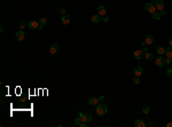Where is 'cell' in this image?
<instances>
[{"label": "cell", "instance_id": "obj_1", "mask_svg": "<svg viewBox=\"0 0 172 127\" xmlns=\"http://www.w3.org/2000/svg\"><path fill=\"white\" fill-rule=\"evenodd\" d=\"M95 112L97 113V116H105L106 113L108 112V106L106 104H103V103H99L97 105Z\"/></svg>", "mask_w": 172, "mask_h": 127}, {"label": "cell", "instance_id": "obj_2", "mask_svg": "<svg viewBox=\"0 0 172 127\" xmlns=\"http://www.w3.org/2000/svg\"><path fill=\"white\" fill-rule=\"evenodd\" d=\"M145 9H146V12H148V13H150V14H153V13L156 12V7H155V5L151 4V2H146V4H145Z\"/></svg>", "mask_w": 172, "mask_h": 127}, {"label": "cell", "instance_id": "obj_3", "mask_svg": "<svg viewBox=\"0 0 172 127\" xmlns=\"http://www.w3.org/2000/svg\"><path fill=\"white\" fill-rule=\"evenodd\" d=\"M59 51H60V45H59V44H56V42H55V44H53V45L51 46V48H49V53H51V55H52V56H54V55L59 52Z\"/></svg>", "mask_w": 172, "mask_h": 127}, {"label": "cell", "instance_id": "obj_4", "mask_svg": "<svg viewBox=\"0 0 172 127\" xmlns=\"http://www.w3.org/2000/svg\"><path fill=\"white\" fill-rule=\"evenodd\" d=\"M80 119H82V121H85V123H91L92 116L88 112H83V114L80 116Z\"/></svg>", "mask_w": 172, "mask_h": 127}, {"label": "cell", "instance_id": "obj_5", "mask_svg": "<svg viewBox=\"0 0 172 127\" xmlns=\"http://www.w3.org/2000/svg\"><path fill=\"white\" fill-rule=\"evenodd\" d=\"M15 38H16V40H17V41H22L23 39L25 38V32H24L23 30L16 31V33H15Z\"/></svg>", "mask_w": 172, "mask_h": 127}, {"label": "cell", "instance_id": "obj_6", "mask_svg": "<svg viewBox=\"0 0 172 127\" xmlns=\"http://www.w3.org/2000/svg\"><path fill=\"white\" fill-rule=\"evenodd\" d=\"M155 64L158 68H163V65H165V60L163 59V56H157L155 60Z\"/></svg>", "mask_w": 172, "mask_h": 127}, {"label": "cell", "instance_id": "obj_7", "mask_svg": "<svg viewBox=\"0 0 172 127\" xmlns=\"http://www.w3.org/2000/svg\"><path fill=\"white\" fill-rule=\"evenodd\" d=\"M143 56H145V53H143V51H140V49H137L133 53V57L135 60H141Z\"/></svg>", "mask_w": 172, "mask_h": 127}, {"label": "cell", "instance_id": "obj_8", "mask_svg": "<svg viewBox=\"0 0 172 127\" xmlns=\"http://www.w3.org/2000/svg\"><path fill=\"white\" fill-rule=\"evenodd\" d=\"M28 28L29 29H31V30H36L38 28H39V22H37V21H30V22L28 23Z\"/></svg>", "mask_w": 172, "mask_h": 127}, {"label": "cell", "instance_id": "obj_9", "mask_svg": "<svg viewBox=\"0 0 172 127\" xmlns=\"http://www.w3.org/2000/svg\"><path fill=\"white\" fill-rule=\"evenodd\" d=\"M97 14L101 16V17H103L105 15H107V9L103 5H101V6H99L97 7Z\"/></svg>", "mask_w": 172, "mask_h": 127}, {"label": "cell", "instance_id": "obj_10", "mask_svg": "<svg viewBox=\"0 0 172 127\" xmlns=\"http://www.w3.org/2000/svg\"><path fill=\"white\" fill-rule=\"evenodd\" d=\"M155 7H156V10L161 12L164 9V1L163 0H157L156 4H155Z\"/></svg>", "mask_w": 172, "mask_h": 127}, {"label": "cell", "instance_id": "obj_11", "mask_svg": "<svg viewBox=\"0 0 172 127\" xmlns=\"http://www.w3.org/2000/svg\"><path fill=\"white\" fill-rule=\"evenodd\" d=\"M70 21H71V17H70V15H68V14H66V15H62V18H61V22H62V24L68 25V24L70 23Z\"/></svg>", "mask_w": 172, "mask_h": 127}, {"label": "cell", "instance_id": "obj_12", "mask_svg": "<svg viewBox=\"0 0 172 127\" xmlns=\"http://www.w3.org/2000/svg\"><path fill=\"white\" fill-rule=\"evenodd\" d=\"M46 24H47V18H46V17H41V18L39 20V28H38V30L41 31L43 28L45 26Z\"/></svg>", "mask_w": 172, "mask_h": 127}, {"label": "cell", "instance_id": "obj_13", "mask_svg": "<svg viewBox=\"0 0 172 127\" xmlns=\"http://www.w3.org/2000/svg\"><path fill=\"white\" fill-rule=\"evenodd\" d=\"M154 36L153 34H148L147 37L145 38V42H146V45H151V44H154Z\"/></svg>", "mask_w": 172, "mask_h": 127}, {"label": "cell", "instance_id": "obj_14", "mask_svg": "<svg viewBox=\"0 0 172 127\" xmlns=\"http://www.w3.org/2000/svg\"><path fill=\"white\" fill-rule=\"evenodd\" d=\"M133 72H134V76H138V77H140V76L142 75V72H143V69H142V67H135L134 70H133Z\"/></svg>", "mask_w": 172, "mask_h": 127}, {"label": "cell", "instance_id": "obj_15", "mask_svg": "<svg viewBox=\"0 0 172 127\" xmlns=\"http://www.w3.org/2000/svg\"><path fill=\"white\" fill-rule=\"evenodd\" d=\"M146 125H147V124H146L142 119H135V121H134L135 127H146Z\"/></svg>", "mask_w": 172, "mask_h": 127}, {"label": "cell", "instance_id": "obj_16", "mask_svg": "<svg viewBox=\"0 0 172 127\" xmlns=\"http://www.w3.org/2000/svg\"><path fill=\"white\" fill-rule=\"evenodd\" d=\"M100 21H102V18H101V16L99 14H95V15H93L91 17V22L92 23H99Z\"/></svg>", "mask_w": 172, "mask_h": 127}, {"label": "cell", "instance_id": "obj_17", "mask_svg": "<svg viewBox=\"0 0 172 127\" xmlns=\"http://www.w3.org/2000/svg\"><path fill=\"white\" fill-rule=\"evenodd\" d=\"M87 102L90 105H97L99 104V98L97 97H90Z\"/></svg>", "mask_w": 172, "mask_h": 127}, {"label": "cell", "instance_id": "obj_18", "mask_svg": "<svg viewBox=\"0 0 172 127\" xmlns=\"http://www.w3.org/2000/svg\"><path fill=\"white\" fill-rule=\"evenodd\" d=\"M151 18L153 20H155V21H158V20H161V15H159V12H155V13H153L151 14Z\"/></svg>", "mask_w": 172, "mask_h": 127}, {"label": "cell", "instance_id": "obj_19", "mask_svg": "<svg viewBox=\"0 0 172 127\" xmlns=\"http://www.w3.org/2000/svg\"><path fill=\"white\" fill-rule=\"evenodd\" d=\"M165 55H166V57H172V47H168V48H165Z\"/></svg>", "mask_w": 172, "mask_h": 127}, {"label": "cell", "instance_id": "obj_20", "mask_svg": "<svg viewBox=\"0 0 172 127\" xmlns=\"http://www.w3.org/2000/svg\"><path fill=\"white\" fill-rule=\"evenodd\" d=\"M156 52L158 55H163V54H165V48H163L162 46H159V47L156 48Z\"/></svg>", "mask_w": 172, "mask_h": 127}, {"label": "cell", "instance_id": "obj_21", "mask_svg": "<svg viewBox=\"0 0 172 127\" xmlns=\"http://www.w3.org/2000/svg\"><path fill=\"white\" fill-rule=\"evenodd\" d=\"M153 57H154V56H153V54H151V53H145V59H146V60L147 61H151L153 60Z\"/></svg>", "mask_w": 172, "mask_h": 127}, {"label": "cell", "instance_id": "obj_22", "mask_svg": "<svg viewBox=\"0 0 172 127\" xmlns=\"http://www.w3.org/2000/svg\"><path fill=\"white\" fill-rule=\"evenodd\" d=\"M142 112H143L145 114H148V113L150 112V108L148 106V105H145V106L142 108Z\"/></svg>", "mask_w": 172, "mask_h": 127}, {"label": "cell", "instance_id": "obj_23", "mask_svg": "<svg viewBox=\"0 0 172 127\" xmlns=\"http://www.w3.org/2000/svg\"><path fill=\"white\" fill-rule=\"evenodd\" d=\"M133 84H134V85H139V84H140V77L134 76V78H133Z\"/></svg>", "mask_w": 172, "mask_h": 127}, {"label": "cell", "instance_id": "obj_24", "mask_svg": "<svg viewBox=\"0 0 172 127\" xmlns=\"http://www.w3.org/2000/svg\"><path fill=\"white\" fill-rule=\"evenodd\" d=\"M165 65H172V57H166V60H165Z\"/></svg>", "mask_w": 172, "mask_h": 127}, {"label": "cell", "instance_id": "obj_25", "mask_svg": "<svg viewBox=\"0 0 172 127\" xmlns=\"http://www.w3.org/2000/svg\"><path fill=\"white\" fill-rule=\"evenodd\" d=\"M80 124H82V119H80V117H77L75 119V125L76 126H80Z\"/></svg>", "mask_w": 172, "mask_h": 127}, {"label": "cell", "instance_id": "obj_26", "mask_svg": "<svg viewBox=\"0 0 172 127\" xmlns=\"http://www.w3.org/2000/svg\"><path fill=\"white\" fill-rule=\"evenodd\" d=\"M57 13H60V14H62V15H66V8L60 7L59 9H57Z\"/></svg>", "mask_w": 172, "mask_h": 127}, {"label": "cell", "instance_id": "obj_27", "mask_svg": "<svg viewBox=\"0 0 172 127\" xmlns=\"http://www.w3.org/2000/svg\"><path fill=\"white\" fill-rule=\"evenodd\" d=\"M166 75L170 76V77H172V65H170V67H169V69L166 70Z\"/></svg>", "mask_w": 172, "mask_h": 127}, {"label": "cell", "instance_id": "obj_28", "mask_svg": "<svg viewBox=\"0 0 172 127\" xmlns=\"http://www.w3.org/2000/svg\"><path fill=\"white\" fill-rule=\"evenodd\" d=\"M102 21H103V22H108V21H109V17H108L107 15H105L103 17H102Z\"/></svg>", "mask_w": 172, "mask_h": 127}, {"label": "cell", "instance_id": "obj_29", "mask_svg": "<svg viewBox=\"0 0 172 127\" xmlns=\"http://www.w3.org/2000/svg\"><path fill=\"white\" fill-rule=\"evenodd\" d=\"M24 28H25V23L22 22L21 24H20V29H21V30H24Z\"/></svg>", "mask_w": 172, "mask_h": 127}, {"label": "cell", "instance_id": "obj_30", "mask_svg": "<svg viewBox=\"0 0 172 127\" xmlns=\"http://www.w3.org/2000/svg\"><path fill=\"white\" fill-rule=\"evenodd\" d=\"M159 15H161V16H165V15H166V13H165V10H164V9L159 12Z\"/></svg>", "mask_w": 172, "mask_h": 127}, {"label": "cell", "instance_id": "obj_31", "mask_svg": "<svg viewBox=\"0 0 172 127\" xmlns=\"http://www.w3.org/2000/svg\"><path fill=\"white\" fill-rule=\"evenodd\" d=\"M169 45H170V46L172 47V36H171L170 38H169Z\"/></svg>", "mask_w": 172, "mask_h": 127}, {"label": "cell", "instance_id": "obj_32", "mask_svg": "<svg viewBox=\"0 0 172 127\" xmlns=\"http://www.w3.org/2000/svg\"><path fill=\"white\" fill-rule=\"evenodd\" d=\"M166 127H172V121L168 123V124H166Z\"/></svg>", "mask_w": 172, "mask_h": 127}, {"label": "cell", "instance_id": "obj_33", "mask_svg": "<svg viewBox=\"0 0 172 127\" xmlns=\"http://www.w3.org/2000/svg\"><path fill=\"white\" fill-rule=\"evenodd\" d=\"M82 114H83V112H82V111H78V112H77V116H78V117H80Z\"/></svg>", "mask_w": 172, "mask_h": 127}, {"label": "cell", "instance_id": "obj_34", "mask_svg": "<svg viewBox=\"0 0 172 127\" xmlns=\"http://www.w3.org/2000/svg\"><path fill=\"white\" fill-rule=\"evenodd\" d=\"M0 32H4V26H2V25L0 26Z\"/></svg>", "mask_w": 172, "mask_h": 127}, {"label": "cell", "instance_id": "obj_35", "mask_svg": "<svg viewBox=\"0 0 172 127\" xmlns=\"http://www.w3.org/2000/svg\"><path fill=\"white\" fill-rule=\"evenodd\" d=\"M156 1H157V0H151V1H150V2H151V4H154V5H155V4H156Z\"/></svg>", "mask_w": 172, "mask_h": 127}]
</instances>
